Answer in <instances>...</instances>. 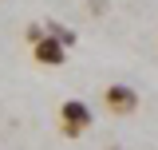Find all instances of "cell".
I'll use <instances>...</instances> for the list:
<instances>
[{"label":"cell","mask_w":158,"mask_h":150,"mask_svg":"<svg viewBox=\"0 0 158 150\" xmlns=\"http://www.w3.org/2000/svg\"><path fill=\"white\" fill-rule=\"evenodd\" d=\"M107 150H123V146H107Z\"/></svg>","instance_id":"5b68a950"},{"label":"cell","mask_w":158,"mask_h":150,"mask_svg":"<svg viewBox=\"0 0 158 150\" xmlns=\"http://www.w3.org/2000/svg\"><path fill=\"white\" fill-rule=\"evenodd\" d=\"M32 59H36L40 67H59V63H67V48H63L56 36H48V32H44V40L32 44Z\"/></svg>","instance_id":"3957f363"},{"label":"cell","mask_w":158,"mask_h":150,"mask_svg":"<svg viewBox=\"0 0 158 150\" xmlns=\"http://www.w3.org/2000/svg\"><path fill=\"white\" fill-rule=\"evenodd\" d=\"M95 127V111H91V103H83V99H67V103H59V134L63 138H79V134H87Z\"/></svg>","instance_id":"6da1fadb"},{"label":"cell","mask_w":158,"mask_h":150,"mask_svg":"<svg viewBox=\"0 0 158 150\" xmlns=\"http://www.w3.org/2000/svg\"><path fill=\"white\" fill-rule=\"evenodd\" d=\"M24 40H28V44H40V40H44V24H28V28H24Z\"/></svg>","instance_id":"277c9868"},{"label":"cell","mask_w":158,"mask_h":150,"mask_svg":"<svg viewBox=\"0 0 158 150\" xmlns=\"http://www.w3.org/2000/svg\"><path fill=\"white\" fill-rule=\"evenodd\" d=\"M138 91L135 87H127V83H111V87H103V107L111 111V119H127V115L138 111Z\"/></svg>","instance_id":"7a4b0ae2"}]
</instances>
